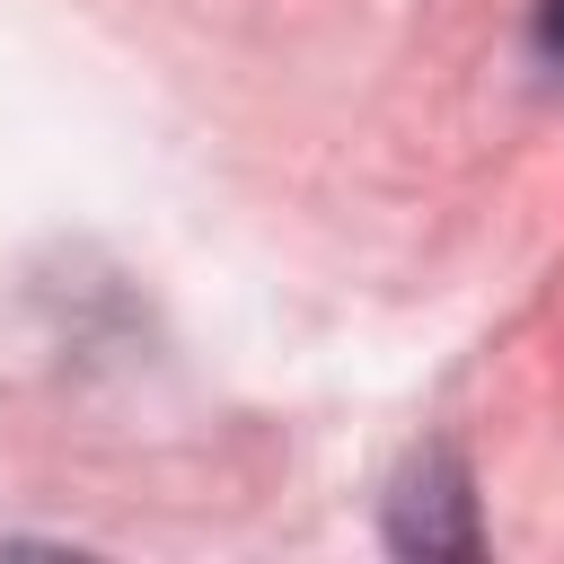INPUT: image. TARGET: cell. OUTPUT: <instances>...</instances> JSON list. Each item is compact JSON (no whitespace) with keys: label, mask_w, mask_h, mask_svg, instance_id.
<instances>
[{"label":"cell","mask_w":564,"mask_h":564,"mask_svg":"<svg viewBox=\"0 0 564 564\" xmlns=\"http://www.w3.org/2000/svg\"><path fill=\"white\" fill-rule=\"evenodd\" d=\"M388 538L405 555H476V494L449 449H423L388 494Z\"/></svg>","instance_id":"6da1fadb"},{"label":"cell","mask_w":564,"mask_h":564,"mask_svg":"<svg viewBox=\"0 0 564 564\" xmlns=\"http://www.w3.org/2000/svg\"><path fill=\"white\" fill-rule=\"evenodd\" d=\"M529 35H538V53H546V62H564V0H538Z\"/></svg>","instance_id":"7a4b0ae2"}]
</instances>
